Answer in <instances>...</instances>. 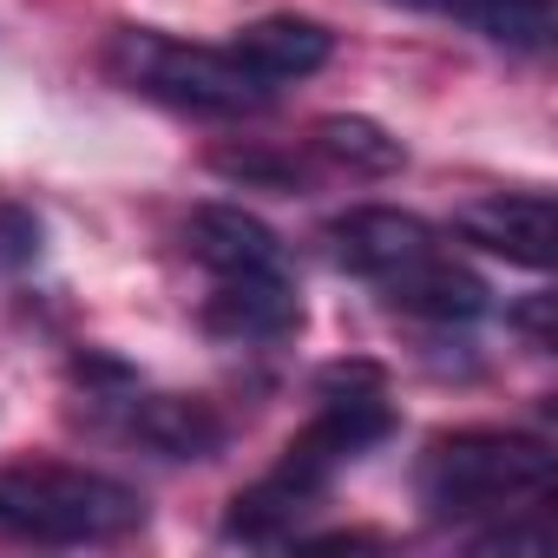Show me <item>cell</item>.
Segmentation results:
<instances>
[{
  "instance_id": "cell-9",
  "label": "cell",
  "mask_w": 558,
  "mask_h": 558,
  "mask_svg": "<svg viewBox=\"0 0 558 558\" xmlns=\"http://www.w3.org/2000/svg\"><path fill=\"white\" fill-rule=\"evenodd\" d=\"M230 53L256 73V80H310L329 66L336 53V34L323 21H303V14H269V21H250Z\"/></svg>"
},
{
  "instance_id": "cell-16",
  "label": "cell",
  "mask_w": 558,
  "mask_h": 558,
  "mask_svg": "<svg viewBox=\"0 0 558 558\" xmlns=\"http://www.w3.org/2000/svg\"><path fill=\"white\" fill-rule=\"evenodd\" d=\"M512 323H519L538 349H551V296H532L525 310H512Z\"/></svg>"
},
{
  "instance_id": "cell-13",
  "label": "cell",
  "mask_w": 558,
  "mask_h": 558,
  "mask_svg": "<svg viewBox=\"0 0 558 558\" xmlns=\"http://www.w3.org/2000/svg\"><path fill=\"white\" fill-rule=\"evenodd\" d=\"M395 8L473 21V27L493 34L499 47H545V34H551V8H545V0H395Z\"/></svg>"
},
{
  "instance_id": "cell-3",
  "label": "cell",
  "mask_w": 558,
  "mask_h": 558,
  "mask_svg": "<svg viewBox=\"0 0 558 558\" xmlns=\"http://www.w3.org/2000/svg\"><path fill=\"white\" fill-rule=\"evenodd\" d=\"M106 66L119 86L165 99L178 112H204V119H250L269 106V80H256L236 53L184 47L158 27H119L106 47Z\"/></svg>"
},
{
  "instance_id": "cell-14",
  "label": "cell",
  "mask_w": 558,
  "mask_h": 558,
  "mask_svg": "<svg viewBox=\"0 0 558 558\" xmlns=\"http://www.w3.org/2000/svg\"><path fill=\"white\" fill-rule=\"evenodd\" d=\"M210 165L223 178H243V184H269V191H296L303 171L296 158H276V151H210Z\"/></svg>"
},
{
  "instance_id": "cell-15",
  "label": "cell",
  "mask_w": 558,
  "mask_h": 558,
  "mask_svg": "<svg viewBox=\"0 0 558 558\" xmlns=\"http://www.w3.org/2000/svg\"><path fill=\"white\" fill-rule=\"evenodd\" d=\"M40 243H47V230L27 204H0V276L40 263Z\"/></svg>"
},
{
  "instance_id": "cell-10",
  "label": "cell",
  "mask_w": 558,
  "mask_h": 558,
  "mask_svg": "<svg viewBox=\"0 0 558 558\" xmlns=\"http://www.w3.org/2000/svg\"><path fill=\"white\" fill-rule=\"evenodd\" d=\"M132 434H138L145 447L171 453V460H210L230 427H223V414H217L210 401H197V395H151V401L132 408Z\"/></svg>"
},
{
  "instance_id": "cell-5",
  "label": "cell",
  "mask_w": 558,
  "mask_h": 558,
  "mask_svg": "<svg viewBox=\"0 0 558 558\" xmlns=\"http://www.w3.org/2000/svg\"><path fill=\"white\" fill-rule=\"evenodd\" d=\"M434 250V223L414 217V210H395V204H362V210H342L329 223V256L368 283H381L388 269L414 263Z\"/></svg>"
},
{
  "instance_id": "cell-12",
  "label": "cell",
  "mask_w": 558,
  "mask_h": 558,
  "mask_svg": "<svg viewBox=\"0 0 558 558\" xmlns=\"http://www.w3.org/2000/svg\"><path fill=\"white\" fill-rule=\"evenodd\" d=\"M310 145H316L329 165H342V171H362V178H388V171H401V165H408L401 138H395L388 125L362 119V112H329V119H316Z\"/></svg>"
},
{
  "instance_id": "cell-7",
  "label": "cell",
  "mask_w": 558,
  "mask_h": 558,
  "mask_svg": "<svg viewBox=\"0 0 558 558\" xmlns=\"http://www.w3.org/2000/svg\"><path fill=\"white\" fill-rule=\"evenodd\" d=\"M184 243H191V256H197L210 276H276V269H290L283 236H276L263 217L236 210V204H204V210H191Z\"/></svg>"
},
{
  "instance_id": "cell-1",
  "label": "cell",
  "mask_w": 558,
  "mask_h": 558,
  "mask_svg": "<svg viewBox=\"0 0 558 558\" xmlns=\"http://www.w3.org/2000/svg\"><path fill=\"white\" fill-rule=\"evenodd\" d=\"M558 460L538 434H506V427H466L427 440L414 466V493L434 519H473V512H506L519 499H538L551 486Z\"/></svg>"
},
{
  "instance_id": "cell-4",
  "label": "cell",
  "mask_w": 558,
  "mask_h": 558,
  "mask_svg": "<svg viewBox=\"0 0 558 558\" xmlns=\"http://www.w3.org/2000/svg\"><path fill=\"white\" fill-rule=\"evenodd\" d=\"M453 230L506 263H525V269H545L558 256V210L551 197L538 191H493V197H473L453 210Z\"/></svg>"
},
{
  "instance_id": "cell-8",
  "label": "cell",
  "mask_w": 558,
  "mask_h": 558,
  "mask_svg": "<svg viewBox=\"0 0 558 558\" xmlns=\"http://www.w3.org/2000/svg\"><path fill=\"white\" fill-rule=\"evenodd\" d=\"M381 296L395 310H408V316H427V323H473V316H486V283L466 263L440 256V243L427 256L388 269L381 276Z\"/></svg>"
},
{
  "instance_id": "cell-2",
  "label": "cell",
  "mask_w": 558,
  "mask_h": 558,
  "mask_svg": "<svg viewBox=\"0 0 558 558\" xmlns=\"http://www.w3.org/2000/svg\"><path fill=\"white\" fill-rule=\"evenodd\" d=\"M145 525V499L125 480L86 466H0V532L34 545H99Z\"/></svg>"
},
{
  "instance_id": "cell-11",
  "label": "cell",
  "mask_w": 558,
  "mask_h": 558,
  "mask_svg": "<svg viewBox=\"0 0 558 558\" xmlns=\"http://www.w3.org/2000/svg\"><path fill=\"white\" fill-rule=\"evenodd\" d=\"M316 499H323V493L303 486V480H290V473H263L250 493L230 499L223 532L243 538V545H276V538H290V532H296V519H303Z\"/></svg>"
},
{
  "instance_id": "cell-6",
  "label": "cell",
  "mask_w": 558,
  "mask_h": 558,
  "mask_svg": "<svg viewBox=\"0 0 558 558\" xmlns=\"http://www.w3.org/2000/svg\"><path fill=\"white\" fill-rule=\"evenodd\" d=\"M204 329L230 342H276L303 329V296L290 283V269L276 276H217V290L204 303Z\"/></svg>"
}]
</instances>
